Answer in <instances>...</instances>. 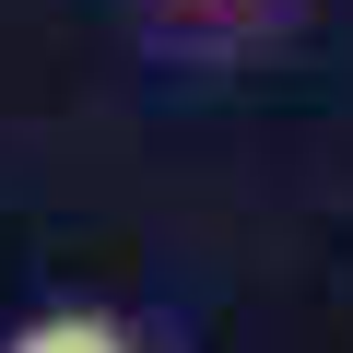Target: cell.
<instances>
[{
  "mask_svg": "<svg viewBox=\"0 0 353 353\" xmlns=\"http://www.w3.org/2000/svg\"><path fill=\"white\" fill-rule=\"evenodd\" d=\"M0 353H153L130 318H106V306H48V318H24Z\"/></svg>",
  "mask_w": 353,
  "mask_h": 353,
  "instance_id": "1",
  "label": "cell"
},
{
  "mask_svg": "<svg viewBox=\"0 0 353 353\" xmlns=\"http://www.w3.org/2000/svg\"><path fill=\"white\" fill-rule=\"evenodd\" d=\"M153 12H165L176 36H259V24L294 12V0H153Z\"/></svg>",
  "mask_w": 353,
  "mask_h": 353,
  "instance_id": "2",
  "label": "cell"
}]
</instances>
